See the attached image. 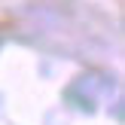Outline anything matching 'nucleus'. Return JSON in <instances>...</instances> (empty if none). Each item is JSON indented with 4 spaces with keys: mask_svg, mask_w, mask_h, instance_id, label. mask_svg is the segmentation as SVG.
Instances as JSON below:
<instances>
[]
</instances>
